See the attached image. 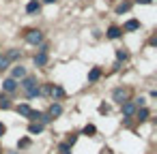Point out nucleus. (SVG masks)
I'll return each mask as SVG.
<instances>
[{
    "label": "nucleus",
    "instance_id": "obj_10",
    "mask_svg": "<svg viewBox=\"0 0 157 154\" xmlns=\"http://www.w3.org/2000/svg\"><path fill=\"white\" fill-rule=\"evenodd\" d=\"M48 62V54L45 52H39L37 56H35V66H43Z\"/></svg>",
    "mask_w": 157,
    "mask_h": 154
},
{
    "label": "nucleus",
    "instance_id": "obj_3",
    "mask_svg": "<svg viewBox=\"0 0 157 154\" xmlns=\"http://www.w3.org/2000/svg\"><path fill=\"white\" fill-rule=\"evenodd\" d=\"M112 98L116 101V103H127V90H123V88H116L114 92H112Z\"/></svg>",
    "mask_w": 157,
    "mask_h": 154
},
{
    "label": "nucleus",
    "instance_id": "obj_24",
    "mask_svg": "<svg viewBox=\"0 0 157 154\" xmlns=\"http://www.w3.org/2000/svg\"><path fill=\"white\" fill-rule=\"evenodd\" d=\"M138 5H148V2H153V0H136Z\"/></svg>",
    "mask_w": 157,
    "mask_h": 154
},
{
    "label": "nucleus",
    "instance_id": "obj_2",
    "mask_svg": "<svg viewBox=\"0 0 157 154\" xmlns=\"http://www.w3.org/2000/svg\"><path fill=\"white\" fill-rule=\"evenodd\" d=\"M26 41L30 43V45H41V41H43V34H41V30H28L26 32Z\"/></svg>",
    "mask_w": 157,
    "mask_h": 154
},
{
    "label": "nucleus",
    "instance_id": "obj_25",
    "mask_svg": "<svg viewBox=\"0 0 157 154\" xmlns=\"http://www.w3.org/2000/svg\"><path fill=\"white\" fill-rule=\"evenodd\" d=\"M2 135H5V124L0 122V137H2Z\"/></svg>",
    "mask_w": 157,
    "mask_h": 154
},
{
    "label": "nucleus",
    "instance_id": "obj_16",
    "mask_svg": "<svg viewBox=\"0 0 157 154\" xmlns=\"http://www.w3.org/2000/svg\"><path fill=\"white\" fill-rule=\"evenodd\" d=\"M101 77V69H93L90 73H88V81H97Z\"/></svg>",
    "mask_w": 157,
    "mask_h": 154
},
{
    "label": "nucleus",
    "instance_id": "obj_20",
    "mask_svg": "<svg viewBox=\"0 0 157 154\" xmlns=\"http://www.w3.org/2000/svg\"><path fill=\"white\" fill-rule=\"evenodd\" d=\"M7 66H9V60H7L5 56H0V71H5Z\"/></svg>",
    "mask_w": 157,
    "mask_h": 154
},
{
    "label": "nucleus",
    "instance_id": "obj_17",
    "mask_svg": "<svg viewBox=\"0 0 157 154\" xmlns=\"http://www.w3.org/2000/svg\"><path fill=\"white\" fill-rule=\"evenodd\" d=\"M17 111H20V113H22V116H28V113H30V111H33V109H30V107H28V105H20V107H17Z\"/></svg>",
    "mask_w": 157,
    "mask_h": 154
},
{
    "label": "nucleus",
    "instance_id": "obj_5",
    "mask_svg": "<svg viewBox=\"0 0 157 154\" xmlns=\"http://www.w3.org/2000/svg\"><path fill=\"white\" fill-rule=\"evenodd\" d=\"M50 94H52V98H54V101H60V98L65 96V90H63L60 86H52V90H50Z\"/></svg>",
    "mask_w": 157,
    "mask_h": 154
},
{
    "label": "nucleus",
    "instance_id": "obj_6",
    "mask_svg": "<svg viewBox=\"0 0 157 154\" xmlns=\"http://www.w3.org/2000/svg\"><path fill=\"white\" fill-rule=\"evenodd\" d=\"M105 34H108V39H118V37H121V34H123V30H121V28H118V26H110V28H108V32H105Z\"/></svg>",
    "mask_w": 157,
    "mask_h": 154
},
{
    "label": "nucleus",
    "instance_id": "obj_8",
    "mask_svg": "<svg viewBox=\"0 0 157 154\" xmlns=\"http://www.w3.org/2000/svg\"><path fill=\"white\" fill-rule=\"evenodd\" d=\"M39 11H41V5L37 2V0H30L28 7H26V13H30V15H33V13H39Z\"/></svg>",
    "mask_w": 157,
    "mask_h": 154
},
{
    "label": "nucleus",
    "instance_id": "obj_26",
    "mask_svg": "<svg viewBox=\"0 0 157 154\" xmlns=\"http://www.w3.org/2000/svg\"><path fill=\"white\" fill-rule=\"evenodd\" d=\"M43 2H45V5H52V2H56V0H43Z\"/></svg>",
    "mask_w": 157,
    "mask_h": 154
},
{
    "label": "nucleus",
    "instance_id": "obj_18",
    "mask_svg": "<svg viewBox=\"0 0 157 154\" xmlns=\"http://www.w3.org/2000/svg\"><path fill=\"white\" fill-rule=\"evenodd\" d=\"M146 118H148V111H146L144 107H142V109H138V120L142 122V120H146Z\"/></svg>",
    "mask_w": 157,
    "mask_h": 154
},
{
    "label": "nucleus",
    "instance_id": "obj_11",
    "mask_svg": "<svg viewBox=\"0 0 157 154\" xmlns=\"http://www.w3.org/2000/svg\"><path fill=\"white\" fill-rule=\"evenodd\" d=\"M24 77H26V69H24V66H15V69H13V77H11V79H15V81H17V79H24Z\"/></svg>",
    "mask_w": 157,
    "mask_h": 154
},
{
    "label": "nucleus",
    "instance_id": "obj_15",
    "mask_svg": "<svg viewBox=\"0 0 157 154\" xmlns=\"http://www.w3.org/2000/svg\"><path fill=\"white\" fill-rule=\"evenodd\" d=\"M5 58H7L9 62H11V60H17V58H20V49H9Z\"/></svg>",
    "mask_w": 157,
    "mask_h": 154
},
{
    "label": "nucleus",
    "instance_id": "obj_23",
    "mask_svg": "<svg viewBox=\"0 0 157 154\" xmlns=\"http://www.w3.org/2000/svg\"><path fill=\"white\" fill-rule=\"evenodd\" d=\"M93 133H95V126H93V124H88V126L84 128V135H93Z\"/></svg>",
    "mask_w": 157,
    "mask_h": 154
},
{
    "label": "nucleus",
    "instance_id": "obj_19",
    "mask_svg": "<svg viewBox=\"0 0 157 154\" xmlns=\"http://www.w3.org/2000/svg\"><path fill=\"white\" fill-rule=\"evenodd\" d=\"M60 154H71V145L69 143H60Z\"/></svg>",
    "mask_w": 157,
    "mask_h": 154
},
{
    "label": "nucleus",
    "instance_id": "obj_12",
    "mask_svg": "<svg viewBox=\"0 0 157 154\" xmlns=\"http://www.w3.org/2000/svg\"><path fill=\"white\" fill-rule=\"evenodd\" d=\"M63 113V105L60 103H52V107H50V116L54 118V116H60Z\"/></svg>",
    "mask_w": 157,
    "mask_h": 154
},
{
    "label": "nucleus",
    "instance_id": "obj_13",
    "mask_svg": "<svg viewBox=\"0 0 157 154\" xmlns=\"http://www.w3.org/2000/svg\"><path fill=\"white\" fill-rule=\"evenodd\" d=\"M41 131H43V124H39V122H33V124L28 126V133H30V135H39Z\"/></svg>",
    "mask_w": 157,
    "mask_h": 154
},
{
    "label": "nucleus",
    "instance_id": "obj_4",
    "mask_svg": "<svg viewBox=\"0 0 157 154\" xmlns=\"http://www.w3.org/2000/svg\"><path fill=\"white\" fill-rule=\"evenodd\" d=\"M2 88H5L7 92H15V90H17V81L9 77V79H5V81H2Z\"/></svg>",
    "mask_w": 157,
    "mask_h": 154
},
{
    "label": "nucleus",
    "instance_id": "obj_1",
    "mask_svg": "<svg viewBox=\"0 0 157 154\" xmlns=\"http://www.w3.org/2000/svg\"><path fill=\"white\" fill-rule=\"evenodd\" d=\"M22 88L26 90L28 98H33V96H39V86H37V81H35L33 77H24V81H22Z\"/></svg>",
    "mask_w": 157,
    "mask_h": 154
},
{
    "label": "nucleus",
    "instance_id": "obj_14",
    "mask_svg": "<svg viewBox=\"0 0 157 154\" xmlns=\"http://www.w3.org/2000/svg\"><path fill=\"white\" fill-rule=\"evenodd\" d=\"M129 9H131V2H121V5L116 7V13H118V15H123V13H127Z\"/></svg>",
    "mask_w": 157,
    "mask_h": 154
},
{
    "label": "nucleus",
    "instance_id": "obj_22",
    "mask_svg": "<svg viewBox=\"0 0 157 154\" xmlns=\"http://www.w3.org/2000/svg\"><path fill=\"white\" fill-rule=\"evenodd\" d=\"M0 107H2V109H9V107H11V103H9L7 98H0Z\"/></svg>",
    "mask_w": 157,
    "mask_h": 154
},
{
    "label": "nucleus",
    "instance_id": "obj_9",
    "mask_svg": "<svg viewBox=\"0 0 157 154\" xmlns=\"http://www.w3.org/2000/svg\"><path fill=\"white\" fill-rule=\"evenodd\" d=\"M138 28H140V22H138V20H129L123 30H125V32H133V30H138Z\"/></svg>",
    "mask_w": 157,
    "mask_h": 154
},
{
    "label": "nucleus",
    "instance_id": "obj_7",
    "mask_svg": "<svg viewBox=\"0 0 157 154\" xmlns=\"http://www.w3.org/2000/svg\"><path fill=\"white\" fill-rule=\"evenodd\" d=\"M133 113H136V105H133V103H129V101H127V103H123V116H127V118H129V116H133Z\"/></svg>",
    "mask_w": 157,
    "mask_h": 154
},
{
    "label": "nucleus",
    "instance_id": "obj_21",
    "mask_svg": "<svg viewBox=\"0 0 157 154\" xmlns=\"http://www.w3.org/2000/svg\"><path fill=\"white\" fill-rule=\"evenodd\" d=\"M116 58H118V60H127V52L118 49V52H116Z\"/></svg>",
    "mask_w": 157,
    "mask_h": 154
}]
</instances>
